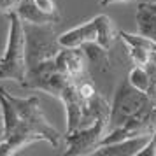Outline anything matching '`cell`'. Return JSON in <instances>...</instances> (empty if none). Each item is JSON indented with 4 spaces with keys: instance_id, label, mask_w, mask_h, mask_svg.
Returning <instances> with one entry per match:
<instances>
[{
    "instance_id": "cell-1",
    "label": "cell",
    "mask_w": 156,
    "mask_h": 156,
    "mask_svg": "<svg viewBox=\"0 0 156 156\" xmlns=\"http://www.w3.org/2000/svg\"><path fill=\"white\" fill-rule=\"evenodd\" d=\"M18 109V119L5 137H0V156H12L23 147L37 140L48 142L53 149H58L62 144V133L49 125L46 119L41 100L37 95L30 97H14L11 95Z\"/></svg>"
},
{
    "instance_id": "cell-2",
    "label": "cell",
    "mask_w": 156,
    "mask_h": 156,
    "mask_svg": "<svg viewBox=\"0 0 156 156\" xmlns=\"http://www.w3.org/2000/svg\"><path fill=\"white\" fill-rule=\"evenodd\" d=\"M7 44L0 58V81H16L21 84L27 77V35L21 18L11 12Z\"/></svg>"
},
{
    "instance_id": "cell-3",
    "label": "cell",
    "mask_w": 156,
    "mask_h": 156,
    "mask_svg": "<svg viewBox=\"0 0 156 156\" xmlns=\"http://www.w3.org/2000/svg\"><path fill=\"white\" fill-rule=\"evenodd\" d=\"M153 102H154V98L151 95L142 93L140 90L133 88V86L130 84L128 79L121 81L119 86L114 91L112 104H111V121H109V128L114 130V128L123 126L125 123H128L130 119H133L135 116H139L140 112H144Z\"/></svg>"
},
{
    "instance_id": "cell-4",
    "label": "cell",
    "mask_w": 156,
    "mask_h": 156,
    "mask_svg": "<svg viewBox=\"0 0 156 156\" xmlns=\"http://www.w3.org/2000/svg\"><path fill=\"white\" fill-rule=\"evenodd\" d=\"M72 81H77V79H72L70 76L63 74L56 67L55 58H49V60H44L41 63L28 67L27 77L20 86L25 90H35V91L48 93V95L56 97L60 100L63 91L67 90V86Z\"/></svg>"
},
{
    "instance_id": "cell-5",
    "label": "cell",
    "mask_w": 156,
    "mask_h": 156,
    "mask_svg": "<svg viewBox=\"0 0 156 156\" xmlns=\"http://www.w3.org/2000/svg\"><path fill=\"white\" fill-rule=\"evenodd\" d=\"M56 23L51 25H34L25 23V35H27V69L55 58L62 49L58 42V34L55 30Z\"/></svg>"
},
{
    "instance_id": "cell-6",
    "label": "cell",
    "mask_w": 156,
    "mask_h": 156,
    "mask_svg": "<svg viewBox=\"0 0 156 156\" xmlns=\"http://www.w3.org/2000/svg\"><path fill=\"white\" fill-rule=\"evenodd\" d=\"M109 121L111 116H100L95 119V123L88 125L84 128H79L72 133H65V149L63 154L67 156H86L93 154L100 144L104 140V137L109 133Z\"/></svg>"
},
{
    "instance_id": "cell-7",
    "label": "cell",
    "mask_w": 156,
    "mask_h": 156,
    "mask_svg": "<svg viewBox=\"0 0 156 156\" xmlns=\"http://www.w3.org/2000/svg\"><path fill=\"white\" fill-rule=\"evenodd\" d=\"M86 60L83 48H62L55 56L58 69L77 81L86 76Z\"/></svg>"
},
{
    "instance_id": "cell-8",
    "label": "cell",
    "mask_w": 156,
    "mask_h": 156,
    "mask_svg": "<svg viewBox=\"0 0 156 156\" xmlns=\"http://www.w3.org/2000/svg\"><path fill=\"white\" fill-rule=\"evenodd\" d=\"M98 39V28L95 18L86 23H81L74 28L67 30L58 35V42L62 48H83L86 42H97Z\"/></svg>"
},
{
    "instance_id": "cell-9",
    "label": "cell",
    "mask_w": 156,
    "mask_h": 156,
    "mask_svg": "<svg viewBox=\"0 0 156 156\" xmlns=\"http://www.w3.org/2000/svg\"><path fill=\"white\" fill-rule=\"evenodd\" d=\"M151 135H137V137H130V139H123L119 142H112L107 146H100L93 154L97 156H137Z\"/></svg>"
},
{
    "instance_id": "cell-10",
    "label": "cell",
    "mask_w": 156,
    "mask_h": 156,
    "mask_svg": "<svg viewBox=\"0 0 156 156\" xmlns=\"http://www.w3.org/2000/svg\"><path fill=\"white\" fill-rule=\"evenodd\" d=\"M16 14L21 18L23 23H34V25H51V23H58L62 20L60 12L48 14V12L41 11L34 0H21L16 9Z\"/></svg>"
},
{
    "instance_id": "cell-11",
    "label": "cell",
    "mask_w": 156,
    "mask_h": 156,
    "mask_svg": "<svg viewBox=\"0 0 156 156\" xmlns=\"http://www.w3.org/2000/svg\"><path fill=\"white\" fill-rule=\"evenodd\" d=\"M135 21H137L139 34L156 41V11H153L149 7L147 2L139 4L137 14H135Z\"/></svg>"
},
{
    "instance_id": "cell-12",
    "label": "cell",
    "mask_w": 156,
    "mask_h": 156,
    "mask_svg": "<svg viewBox=\"0 0 156 156\" xmlns=\"http://www.w3.org/2000/svg\"><path fill=\"white\" fill-rule=\"evenodd\" d=\"M95 21H97V28H98V39H97V44L102 46L104 49L111 51L112 49L116 39L119 37V32H116V27H114L112 20L107 14H98L95 16Z\"/></svg>"
},
{
    "instance_id": "cell-13",
    "label": "cell",
    "mask_w": 156,
    "mask_h": 156,
    "mask_svg": "<svg viewBox=\"0 0 156 156\" xmlns=\"http://www.w3.org/2000/svg\"><path fill=\"white\" fill-rule=\"evenodd\" d=\"M128 81L130 84L140 90L142 93H147L151 95V88H153V77H151V72H149L147 65L142 67V65H135L133 69H130L128 72Z\"/></svg>"
},
{
    "instance_id": "cell-14",
    "label": "cell",
    "mask_w": 156,
    "mask_h": 156,
    "mask_svg": "<svg viewBox=\"0 0 156 156\" xmlns=\"http://www.w3.org/2000/svg\"><path fill=\"white\" fill-rule=\"evenodd\" d=\"M119 39L126 46L132 48H140L149 53H156V41L149 39V37L142 35V34H130V32H119Z\"/></svg>"
},
{
    "instance_id": "cell-15",
    "label": "cell",
    "mask_w": 156,
    "mask_h": 156,
    "mask_svg": "<svg viewBox=\"0 0 156 156\" xmlns=\"http://www.w3.org/2000/svg\"><path fill=\"white\" fill-rule=\"evenodd\" d=\"M126 56L133 65H142V67H146V65L151 63L153 53H149V51H146V49H140V48H132V46H128Z\"/></svg>"
},
{
    "instance_id": "cell-16",
    "label": "cell",
    "mask_w": 156,
    "mask_h": 156,
    "mask_svg": "<svg viewBox=\"0 0 156 156\" xmlns=\"http://www.w3.org/2000/svg\"><path fill=\"white\" fill-rule=\"evenodd\" d=\"M77 90L79 93H81V97L84 100H90L91 97H95L97 95V88H95V84H93V81H90V79H79L77 81Z\"/></svg>"
},
{
    "instance_id": "cell-17",
    "label": "cell",
    "mask_w": 156,
    "mask_h": 156,
    "mask_svg": "<svg viewBox=\"0 0 156 156\" xmlns=\"http://www.w3.org/2000/svg\"><path fill=\"white\" fill-rule=\"evenodd\" d=\"M137 156H156V132L151 135V139L147 140V144L139 151Z\"/></svg>"
},
{
    "instance_id": "cell-18",
    "label": "cell",
    "mask_w": 156,
    "mask_h": 156,
    "mask_svg": "<svg viewBox=\"0 0 156 156\" xmlns=\"http://www.w3.org/2000/svg\"><path fill=\"white\" fill-rule=\"evenodd\" d=\"M34 2H35L37 7L41 9V11H44V12H48V14H58L55 0H34Z\"/></svg>"
},
{
    "instance_id": "cell-19",
    "label": "cell",
    "mask_w": 156,
    "mask_h": 156,
    "mask_svg": "<svg viewBox=\"0 0 156 156\" xmlns=\"http://www.w3.org/2000/svg\"><path fill=\"white\" fill-rule=\"evenodd\" d=\"M21 0H0V12L2 14H11V12H16V9L20 5Z\"/></svg>"
},
{
    "instance_id": "cell-20",
    "label": "cell",
    "mask_w": 156,
    "mask_h": 156,
    "mask_svg": "<svg viewBox=\"0 0 156 156\" xmlns=\"http://www.w3.org/2000/svg\"><path fill=\"white\" fill-rule=\"evenodd\" d=\"M126 2H132V0H100L98 4L102 7H107V5H112V4H126Z\"/></svg>"
},
{
    "instance_id": "cell-21",
    "label": "cell",
    "mask_w": 156,
    "mask_h": 156,
    "mask_svg": "<svg viewBox=\"0 0 156 156\" xmlns=\"http://www.w3.org/2000/svg\"><path fill=\"white\" fill-rule=\"evenodd\" d=\"M149 4V7L153 9V11H156V2H147Z\"/></svg>"
}]
</instances>
